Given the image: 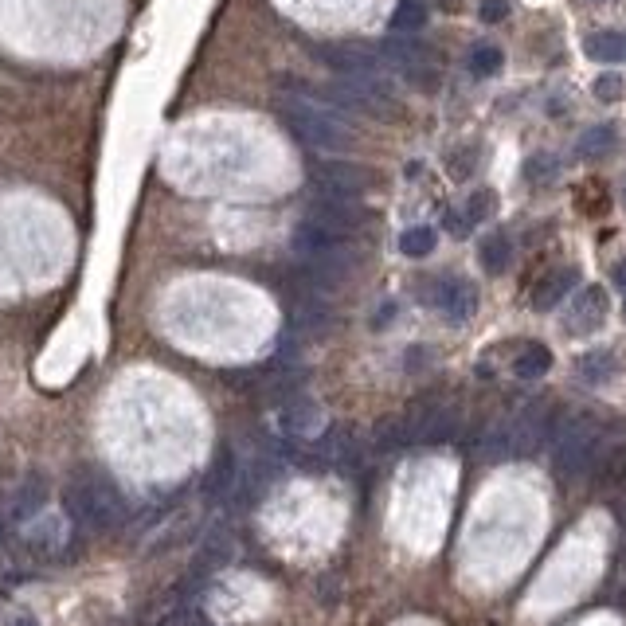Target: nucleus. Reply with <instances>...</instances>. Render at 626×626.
<instances>
[{"mask_svg": "<svg viewBox=\"0 0 626 626\" xmlns=\"http://www.w3.org/2000/svg\"><path fill=\"white\" fill-rule=\"evenodd\" d=\"M435 243H439V235H435V227H427V224L407 227L400 235V251L407 259H427V255L435 251Z\"/></svg>", "mask_w": 626, "mask_h": 626, "instance_id": "a211bd4d", "label": "nucleus"}, {"mask_svg": "<svg viewBox=\"0 0 626 626\" xmlns=\"http://www.w3.org/2000/svg\"><path fill=\"white\" fill-rule=\"evenodd\" d=\"M595 98H599V102H619V98H623V79H619V75L595 79Z\"/></svg>", "mask_w": 626, "mask_h": 626, "instance_id": "393cba45", "label": "nucleus"}, {"mask_svg": "<svg viewBox=\"0 0 626 626\" xmlns=\"http://www.w3.org/2000/svg\"><path fill=\"white\" fill-rule=\"evenodd\" d=\"M235 478H239L235 454H231V447H220L216 458H212V466H208V478H204V497H208V501H220V497L235 486Z\"/></svg>", "mask_w": 626, "mask_h": 626, "instance_id": "f8f14e48", "label": "nucleus"}, {"mask_svg": "<svg viewBox=\"0 0 626 626\" xmlns=\"http://www.w3.org/2000/svg\"><path fill=\"white\" fill-rule=\"evenodd\" d=\"M615 286H619V290H626V259L619 263V267H615Z\"/></svg>", "mask_w": 626, "mask_h": 626, "instance_id": "c756f323", "label": "nucleus"}, {"mask_svg": "<svg viewBox=\"0 0 626 626\" xmlns=\"http://www.w3.org/2000/svg\"><path fill=\"white\" fill-rule=\"evenodd\" d=\"M548 368H552V353H548L544 345H537V341L525 345V349L513 357V372H517L521 380H540Z\"/></svg>", "mask_w": 626, "mask_h": 626, "instance_id": "dca6fc26", "label": "nucleus"}, {"mask_svg": "<svg viewBox=\"0 0 626 626\" xmlns=\"http://www.w3.org/2000/svg\"><path fill=\"white\" fill-rule=\"evenodd\" d=\"M466 216H470V224H482V220H490L493 216V192H474L470 200H466V208H462Z\"/></svg>", "mask_w": 626, "mask_h": 626, "instance_id": "b1692460", "label": "nucleus"}, {"mask_svg": "<svg viewBox=\"0 0 626 626\" xmlns=\"http://www.w3.org/2000/svg\"><path fill=\"white\" fill-rule=\"evenodd\" d=\"M599 458H603V431L587 415H564L552 427V462H556V474L564 482L595 470Z\"/></svg>", "mask_w": 626, "mask_h": 626, "instance_id": "f03ea898", "label": "nucleus"}, {"mask_svg": "<svg viewBox=\"0 0 626 626\" xmlns=\"http://www.w3.org/2000/svg\"><path fill=\"white\" fill-rule=\"evenodd\" d=\"M294 251H298L310 267H321V270H329V274H337V270H345L353 263L349 239L337 235V231H329V227L313 224V220L298 224V231H294Z\"/></svg>", "mask_w": 626, "mask_h": 626, "instance_id": "39448f33", "label": "nucleus"}, {"mask_svg": "<svg viewBox=\"0 0 626 626\" xmlns=\"http://www.w3.org/2000/svg\"><path fill=\"white\" fill-rule=\"evenodd\" d=\"M615 130L611 126H595V130H587L580 137V157H603V153H611L615 149Z\"/></svg>", "mask_w": 626, "mask_h": 626, "instance_id": "412c9836", "label": "nucleus"}, {"mask_svg": "<svg viewBox=\"0 0 626 626\" xmlns=\"http://www.w3.org/2000/svg\"><path fill=\"white\" fill-rule=\"evenodd\" d=\"M501 63H505V55H501V47H493V44L474 47V55H470V71H474L478 79H490V75H497V71H501Z\"/></svg>", "mask_w": 626, "mask_h": 626, "instance_id": "4be33fe9", "label": "nucleus"}, {"mask_svg": "<svg viewBox=\"0 0 626 626\" xmlns=\"http://www.w3.org/2000/svg\"><path fill=\"white\" fill-rule=\"evenodd\" d=\"M423 24H427V8L419 0H400L396 4V12H392V32L396 36H415Z\"/></svg>", "mask_w": 626, "mask_h": 626, "instance_id": "6ab92c4d", "label": "nucleus"}, {"mask_svg": "<svg viewBox=\"0 0 626 626\" xmlns=\"http://www.w3.org/2000/svg\"><path fill=\"white\" fill-rule=\"evenodd\" d=\"M474 153H478V149H466L462 157H454V161H450V173H454V177H470V169H474V165H470Z\"/></svg>", "mask_w": 626, "mask_h": 626, "instance_id": "c85d7f7f", "label": "nucleus"}, {"mask_svg": "<svg viewBox=\"0 0 626 626\" xmlns=\"http://www.w3.org/2000/svg\"><path fill=\"white\" fill-rule=\"evenodd\" d=\"M0 540H4V529H0Z\"/></svg>", "mask_w": 626, "mask_h": 626, "instance_id": "2f4dec72", "label": "nucleus"}, {"mask_svg": "<svg viewBox=\"0 0 626 626\" xmlns=\"http://www.w3.org/2000/svg\"><path fill=\"white\" fill-rule=\"evenodd\" d=\"M505 16H509V4H505V0H486V4H482V20H486V24H497V20H505Z\"/></svg>", "mask_w": 626, "mask_h": 626, "instance_id": "bb28decb", "label": "nucleus"}, {"mask_svg": "<svg viewBox=\"0 0 626 626\" xmlns=\"http://www.w3.org/2000/svg\"><path fill=\"white\" fill-rule=\"evenodd\" d=\"M384 59L396 67V75L407 79L411 87L419 90H435L439 79H443V67H439V55L427 44L411 40V36H392L384 44Z\"/></svg>", "mask_w": 626, "mask_h": 626, "instance_id": "20e7f679", "label": "nucleus"}, {"mask_svg": "<svg viewBox=\"0 0 626 626\" xmlns=\"http://www.w3.org/2000/svg\"><path fill=\"white\" fill-rule=\"evenodd\" d=\"M615 368H619V360H615V353H607V349H591V353H583L576 360V376H580L583 384H607L615 376Z\"/></svg>", "mask_w": 626, "mask_h": 626, "instance_id": "4468645a", "label": "nucleus"}, {"mask_svg": "<svg viewBox=\"0 0 626 626\" xmlns=\"http://www.w3.org/2000/svg\"><path fill=\"white\" fill-rule=\"evenodd\" d=\"M576 286H580V270L576 267L548 270L537 282V290H533V306H537V310H552V306H560Z\"/></svg>", "mask_w": 626, "mask_h": 626, "instance_id": "9b49d317", "label": "nucleus"}, {"mask_svg": "<svg viewBox=\"0 0 626 626\" xmlns=\"http://www.w3.org/2000/svg\"><path fill=\"white\" fill-rule=\"evenodd\" d=\"M583 51H587L595 63H626V32L623 28L591 32V36L583 40Z\"/></svg>", "mask_w": 626, "mask_h": 626, "instance_id": "ddd939ff", "label": "nucleus"}, {"mask_svg": "<svg viewBox=\"0 0 626 626\" xmlns=\"http://www.w3.org/2000/svg\"><path fill=\"white\" fill-rule=\"evenodd\" d=\"M313 55H317L329 71H337L341 79H372V75H380V59H376L372 51H364V47L317 44L313 47Z\"/></svg>", "mask_w": 626, "mask_h": 626, "instance_id": "423d86ee", "label": "nucleus"}, {"mask_svg": "<svg viewBox=\"0 0 626 626\" xmlns=\"http://www.w3.org/2000/svg\"><path fill=\"white\" fill-rule=\"evenodd\" d=\"M435 306L447 313V321L462 325V321H470V317L478 313V290H474V282H466V278H447V282H439V290H435Z\"/></svg>", "mask_w": 626, "mask_h": 626, "instance_id": "9d476101", "label": "nucleus"}, {"mask_svg": "<svg viewBox=\"0 0 626 626\" xmlns=\"http://www.w3.org/2000/svg\"><path fill=\"white\" fill-rule=\"evenodd\" d=\"M599 482L603 486H623L626 482V447H615L599 462Z\"/></svg>", "mask_w": 626, "mask_h": 626, "instance_id": "5701e85b", "label": "nucleus"}, {"mask_svg": "<svg viewBox=\"0 0 626 626\" xmlns=\"http://www.w3.org/2000/svg\"><path fill=\"white\" fill-rule=\"evenodd\" d=\"M12 626H36V619H16Z\"/></svg>", "mask_w": 626, "mask_h": 626, "instance_id": "7c9ffc66", "label": "nucleus"}, {"mask_svg": "<svg viewBox=\"0 0 626 626\" xmlns=\"http://www.w3.org/2000/svg\"><path fill=\"white\" fill-rule=\"evenodd\" d=\"M443 224H447V231L450 235H466V231H470V216H466V212H447V220H443Z\"/></svg>", "mask_w": 626, "mask_h": 626, "instance_id": "cd10ccee", "label": "nucleus"}, {"mask_svg": "<svg viewBox=\"0 0 626 626\" xmlns=\"http://www.w3.org/2000/svg\"><path fill=\"white\" fill-rule=\"evenodd\" d=\"M278 118H282V126L298 137L302 145H313V149H321V153H341V149H349V141H353L341 118H333L329 110L306 102L302 94L278 98Z\"/></svg>", "mask_w": 626, "mask_h": 626, "instance_id": "7ed1b4c3", "label": "nucleus"}, {"mask_svg": "<svg viewBox=\"0 0 626 626\" xmlns=\"http://www.w3.org/2000/svg\"><path fill=\"white\" fill-rule=\"evenodd\" d=\"M525 177H529V180H548V177H556V161L540 153V157H533V161L525 165Z\"/></svg>", "mask_w": 626, "mask_h": 626, "instance_id": "a878e982", "label": "nucleus"}, {"mask_svg": "<svg viewBox=\"0 0 626 626\" xmlns=\"http://www.w3.org/2000/svg\"><path fill=\"white\" fill-rule=\"evenodd\" d=\"M407 427H411L415 443H447L458 435V411L447 403H427V407H419V415L407 419Z\"/></svg>", "mask_w": 626, "mask_h": 626, "instance_id": "0eeeda50", "label": "nucleus"}, {"mask_svg": "<svg viewBox=\"0 0 626 626\" xmlns=\"http://www.w3.org/2000/svg\"><path fill=\"white\" fill-rule=\"evenodd\" d=\"M47 501V482L40 478V474H32L20 490H16V501H12V517L16 521H28V517H36L40 509H44Z\"/></svg>", "mask_w": 626, "mask_h": 626, "instance_id": "2eb2a0df", "label": "nucleus"}, {"mask_svg": "<svg viewBox=\"0 0 626 626\" xmlns=\"http://www.w3.org/2000/svg\"><path fill=\"white\" fill-rule=\"evenodd\" d=\"M478 255H482V267L490 270V274H501V270H509V259H513V243H509V235L493 231V235H486V239H482Z\"/></svg>", "mask_w": 626, "mask_h": 626, "instance_id": "f3484780", "label": "nucleus"}, {"mask_svg": "<svg viewBox=\"0 0 626 626\" xmlns=\"http://www.w3.org/2000/svg\"><path fill=\"white\" fill-rule=\"evenodd\" d=\"M63 509L75 525H83L90 533H110L126 521V497L118 486L102 474H79L67 482L63 490Z\"/></svg>", "mask_w": 626, "mask_h": 626, "instance_id": "f257e3e1", "label": "nucleus"}, {"mask_svg": "<svg viewBox=\"0 0 626 626\" xmlns=\"http://www.w3.org/2000/svg\"><path fill=\"white\" fill-rule=\"evenodd\" d=\"M603 317H607V290L603 286H583L576 294V302H572V310H568L564 329L572 337H587V333H595L603 325Z\"/></svg>", "mask_w": 626, "mask_h": 626, "instance_id": "6e6552de", "label": "nucleus"}, {"mask_svg": "<svg viewBox=\"0 0 626 626\" xmlns=\"http://www.w3.org/2000/svg\"><path fill=\"white\" fill-rule=\"evenodd\" d=\"M310 220L349 239L360 227V208H357V200H337V196H321V192H317V200H313V208H310Z\"/></svg>", "mask_w": 626, "mask_h": 626, "instance_id": "1a4fd4ad", "label": "nucleus"}, {"mask_svg": "<svg viewBox=\"0 0 626 626\" xmlns=\"http://www.w3.org/2000/svg\"><path fill=\"white\" fill-rule=\"evenodd\" d=\"M407 443H415L407 419H388V423H380V431H376V450L392 454V450H403Z\"/></svg>", "mask_w": 626, "mask_h": 626, "instance_id": "aec40b11", "label": "nucleus"}]
</instances>
